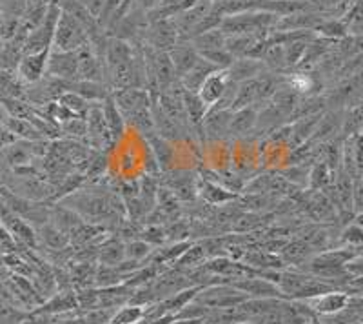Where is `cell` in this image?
<instances>
[{"mask_svg":"<svg viewBox=\"0 0 363 324\" xmlns=\"http://www.w3.org/2000/svg\"><path fill=\"white\" fill-rule=\"evenodd\" d=\"M233 286L244 291L249 299H285L280 288L267 279L260 275H251V277H242L233 281Z\"/></svg>","mask_w":363,"mask_h":324,"instance_id":"obj_8","label":"cell"},{"mask_svg":"<svg viewBox=\"0 0 363 324\" xmlns=\"http://www.w3.org/2000/svg\"><path fill=\"white\" fill-rule=\"evenodd\" d=\"M79 2H82V4H84V0H79Z\"/></svg>","mask_w":363,"mask_h":324,"instance_id":"obj_48","label":"cell"},{"mask_svg":"<svg viewBox=\"0 0 363 324\" xmlns=\"http://www.w3.org/2000/svg\"><path fill=\"white\" fill-rule=\"evenodd\" d=\"M50 51L51 48H48V50L38 51V53H29L22 57L17 73L26 86L38 82V80L45 75L48 60H50Z\"/></svg>","mask_w":363,"mask_h":324,"instance_id":"obj_10","label":"cell"},{"mask_svg":"<svg viewBox=\"0 0 363 324\" xmlns=\"http://www.w3.org/2000/svg\"><path fill=\"white\" fill-rule=\"evenodd\" d=\"M4 44H6V42H4V40H2V37H0V51L4 50Z\"/></svg>","mask_w":363,"mask_h":324,"instance_id":"obj_46","label":"cell"},{"mask_svg":"<svg viewBox=\"0 0 363 324\" xmlns=\"http://www.w3.org/2000/svg\"><path fill=\"white\" fill-rule=\"evenodd\" d=\"M199 183L200 173L194 170H178L173 168L169 171L158 175V184L171 190L184 204H191L199 200Z\"/></svg>","mask_w":363,"mask_h":324,"instance_id":"obj_3","label":"cell"},{"mask_svg":"<svg viewBox=\"0 0 363 324\" xmlns=\"http://www.w3.org/2000/svg\"><path fill=\"white\" fill-rule=\"evenodd\" d=\"M115 104L122 112V115L136 112V109L144 108V106L153 104V99L149 95L147 90L142 87H129V90H116L111 93Z\"/></svg>","mask_w":363,"mask_h":324,"instance_id":"obj_14","label":"cell"},{"mask_svg":"<svg viewBox=\"0 0 363 324\" xmlns=\"http://www.w3.org/2000/svg\"><path fill=\"white\" fill-rule=\"evenodd\" d=\"M184 108H186L187 119H189V124L193 128V134L196 142L202 144V124L206 121L207 112H209V106L203 102L202 99L199 97V93L194 92H187L186 87H184Z\"/></svg>","mask_w":363,"mask_h":324,"instance_id":"obj_12","label":"cell"},{"mask_svg":"<svg viewBox=\"0 0 363 324\" xmlns=\"http://www.w3.org/2000/svg\"><path fill=\"white\" fill-rule=\"evenodd\" d=\"M233 109L207 113L202 124V144L206 142L229 141V126H231Z\"/></svg>","mask_w":363,"mask_h":324,"instance_id":"obj_9","label":"cell"},{"mask_svg":"<svg viewBox=\"0 0 363 324\" xmlns=\"http://www.w3.org/2000/svg\"><path fill=\"white\" fill-rule=\"evenodd\" d=\"M256 100H258V95H256V79L245 80V82H240L238 87H236L235 102H233L231 109L236 112V109L256 106Z\"/></svg>","mask_w":363,"mask_h":324,"instance_id":"obj_35","label":"cell"},{"mask_svg":"<svg viewBox=\"0 0 363 324\" xmlns=\"http://www.w3.org/2000/svg\"><path fill=\"white\" fill-rule=\"evenodd\" d=\"M167 53H169L171 63H173L174 70H177L178 79L186 75L187 71H189L200 58L199 51L194 50L193 44H191L189 40H180L177 46L171 48Z\"/></svg>","mask_w":363,"mask_h":324,"instance_id":"obj_20","label":"cell"},{"mask_svg":"<svg viewBox=\"0 0 363 324\" xmlns=\"http://www.w3.org/2000/svg\"><path fill=\"white\" fill-rule=\"evenodd\" d=\"M102 109H104V115H106V122H108L109 131H111L113 142H115L116 146L120 141H122V137H124L125 134V128H128L125 119L124 115H122V112L118 109V106L115 104V100H113L111 95L102 102Z\"/></svg>","mask_w":363,"mask_h":324,"instance_id":"obj_26","label":"cell"},{"mask_svg":"<svg viewBox=\"0 0 363 324\" xmlns=\"http://www.w3.org/2000/svg\"><path fill=\"white\" fill-rule=\"evenodd\" d=\"M349 301L351 297L347 296L345 291H335L330 290L327 293H322V296L313 297V299H307V306L313 310L318 315H333V313L342 312L343 308L349 306Z\"/></svg>","mask_w":363,"mask_h":324,"instance_id":"obj_13","label":"cell"},{"mask_svg":"<svg viewBox=\"0 0 363 324\" xmlns=\"http://www.w3.org/2000/svg\"><path fill=\"white\" fill-rule=\"evenodd\" d=\"M57 102L58 104H62L66 109H69L73 115H79V117L86 115L87 109H89L91 106V102H87L84 97H80L79 93H74V92H64L62 95L58 97Z\"/></svg>","mask_w":363,"mask_h":324,"instance_id":"obj_37","label":"cell"},{"mask_svg":"<svg viewBox=\"0 0 363 324\" xmlns=\"http://www.w3.org/2000/svg\"><path fill=\"white\" fill-rule=\"evenodd\" d=\"M153 121H155V134L160 135L162 139L169 142H186L189 139L186 137V134L171 121L169 117L165 115L160 108H158L157 102H153Z\"/></svg>","mask_w":363,"mask_h":324,"instance_id":"obj_22","label":"cell"},{"mask_svg":"<svg viewBox=\"0 0 363 324\" xmlns=\"http://www.w3.org/2000/svg\"><path fill=\"white\" fill-rule=\"evenodd\" d=\"M280 21L278 15L267 11H242L235 15H225L220 24V31L225 37L233 35H256V37L267 40L277 22Z\"/></svg>","mask_w":363,"mask_h":324,"instance_id":"obj_1","label":"cell"},{"mask_svg":"<svg viewBox=\"0 0 363 324\" xmlns=\"http://www.w3.org/2000/svg\"><path fill=\"white\" fill-rule=\"evenodd\" d=\"M104 2H106V0H84V8L89 11L91 17L99 18L100 11H102L104 8Z\"/></svg>","mask_w":363,"mask_h":324,"instance_id":"obj_45","label":"cell"},{"mask_svg":"<svg viewBox=\"0 0 363 324\" xmlns=\"http://www.w3.org/2000/svg\"><path fill=\"white\" fill-rule=\"evenodd\" d=\"M227 82H229L227 71L218 70V71H215V73H213L211 77H207V80L202 84V86H200V90L196 93H199L200 99H202L203 102H206V104L211 108V106L216 104V100L223 95Z\"/></svg>","mask_w":363,"mask_h":324,"instance_id":"obj_21","label":"cell"},{"mask_svg":"<svg viewBox=\"0 0 363 324\" xmlns=\"http://www.w3.org/2000/svg\"><path fill=\"white\" fill-rule=\"evenodd\" d=\"M265 70L272 73H287V63H285V48L280 44H267L264 57H262Z\"/></svg>","mask_w":363,"mask_h":324,"instance_id":"obj_33","label":"cell"},{"mask_svg":"<svg viewBox=\"0 0 363 324\" xmlns=\"http://www.w3.org/2000/svg\"><path fill=\"white\" fill-rule=\"evenodd\" d=\"M89 44V37H87V29L82 22L77 17H73L71 13L64 11L60 13V18L57 22L53 35V50L58 51H79Z\"/></svg>","mask_w":363,"mask_h":324,"instance_id":"obj_2","label":"cell"},{"mask_svg":"<svg viewBox=\"0 0 363 324\" xmlns=\"http://www.w3.org/2000/svg\"><path fill=\"white\" fill-rule=\"evenodd\" d=\"M60 134L66 139H73V141H80L87 144V124L84 117H73L64 124H60Z\"/></svg>","mask_w":363,"mask_h":324,"instance_id":"obj_36","label":"cell"},{"mask_svg":"<svg viewBox=\"0 0 363 324\" xmlns=\"http://www.w3.org/2000/svg\"><path fill=\"white\" fill-rule=\"evenodd\" d=\"M140 239L147 242V244L153 246V248H162V246L169 244V239H167V233H165L164 226L145 225L144 228H142Z\"/></svg>","mask_w":363,"mask_h":324,"instance_id":"obj_40","label":"cell"},{"mask_svg":"<svg viewBox=\"0 0 363 324\" xmlns=\"http://www.w3.org/2000/svg\"><path fill=\"white\" fill-rule=\"evenodd\" d=\"M84 119L87 124V146L89 148L96 151H108L109 148L115 146L108 122H106V115H104L102 102H91Z\"/></svg>","mask_w":363,"mask_h":324,"instance_id":"obj_5","label":"cell"},{"mask_svg":"<svg viewBox=\"0 0 363 324\" xmlns=\"http://www.w3.org/2000/svg\"><path fill=\"white\" fill-rule=\"evenodd\" d=\"M45 75L55 77L64 82L79 80V53L77 51H58L51 48Z\"/></svg>","mask_w":363,"mask_h":324,"instance_id":"obj_7","label":"cell"},{"mask_svg":"<svg viewBox=\"0 0 363 324\" xmlns=\"http://www.w3.org/2000/svg\"><path fill=\"white\" fill-rule=\"evenodd\" d=\"M249 297L244 291H240L233 284H211L202 288L193 301L209 310H225V308L240 306Z\"/></svg>","mask_w":363,"mask_h":324,"instance_id":"obj_4","label":"cell"},{"mask_svg":"<svg viewBox=\"0 0 363 324\" xmlns=\"http://www.w3.org/2000/svg\"><path fill=\"white\" fill-rule=\"evenodd\" d=\"M122 4H124V0H106V2H104L102 11H100L99 18H96V24H99L102 29H106L108 22L111 21L113 15L118 11V8Z\"/></svg>","mask_w":363,"mask_h":324,"instance_id":"obj_42","label":"cell"},{"mask_svg":"<svg viewBox=\"0 0 363 324\" xmlns=\"http://www.w3.org/2000/svg\"><path fill=\"white\" fill-rule=\"evenodd\" d=\"M258 106H249L233 112L231 126H229V141L231 139H249L255 131Z\"/></svg>","mask_w":363,"mask_h":324,"instance_id":"obj_16","label":"cell"},{"mask_svg":"<svg viewBox=\"0 0 363 324\" xmlns=\"http://www.w3.org/2000/svg\"><path fill=\"white\" fill-rule=\"evenodd\" d=\"M133 58H135V46L131 42L109 37L108 48H106V53H104V68L106 70L131 63Z\"/></svg>","mask_w":363,"mask_h":324,"instance_id":"obj_18","label":"cell"},{"mask_svg":"<svg viewBox=\"0 0 363 324\" xmlns=\"http://www.w3.org/2000/svg\"><path fill=\"white\" fill-rule=\"evenodd\" d=\"M0 6H2V0H0Z\"/></svg>","mask_w":363,"mask_h":324,"instance_id":"obj_49","label":"cell"},{"mask_svg":"<svg viewBox=\"0 0 363 324\" xmlns=\"http://www.w3.org/2000/svg\"><path fill=\"white\" fill-rule=\"evenodd\" d=\"M316 31L322 37H329V38H335V37H343L345 35V26L338 21H323L322 24L318 26Z\"/></svg>","mask_w":363,"mask_h":324,"instance_id":"obj_43","label":"cell"},{"mask_svg":"<svg viewBox=\"0 0 363 324\" xmlns=\"http://www.w3.org/2000/svg\"><path fill=\"white\" fill-rule=\"evenodd\" d=\"M37 237H40V241L44 242L48 248L51 249H67L69 246V233H66L64 230H60L58 226H55L53 222H45L38 228Z\"/></svg>","mask_w":363,"mask_h":324,"instance_id":"obj_28","label":"cell"},{"mask_svg":"<svg viewBox=\"0 0 363 324\" xmlns=\"http://www.w3.org/2000/svg\"><path fill=\"white\" fill-rule=\"evenodd\" d=\"M207 261H209V255H207L206 248H203L202 241H200V242H193V244L186 249V254L182 255L174 264H177L178 270L191 271L203 266Z\"/></svg>","mask_w":363,"mask_h":324,"instance_id":"obj_29","label":"cell"},{"mask_svg":"<svg viewBox=\"0 0 363 324\" xmlns=\"http://www.w3.org/2000/svg\"><path fill=\"white\" fill-rule=\"evenodd\" d=\"M215 71H218V70H216V68L213 66L211 63H207L206 58L200 57L199 60H196V64H194V66L187 71L186 75L180 77V82H182V86L186 87L187 92L196 93L200 90V86H202V84L207 80V77L213 75Z\"/></svg>","mask_w":363,"mask_h":324,"instance_id":"obj_24","label":"cell"},{"mask_svg":"<svg viewBox=\"0 0 363 324\" xmlns=\"http://www.w3.org/2000/svg\"><path fill=\"white\" fill-rule=\"evenodd\" d=\"M189 42L199 53H203V51L225 48V35H223L220 29H211V31H206V33L196 35V37L191 38Z\"/></svg>","mask_w":363,"mask_h":324,"instance_id":"obj_31","label":"cell"},{"mask_svg":"<svg viewBox=\"0 0 363 324\" xmlns=\"http://www.w3.org/2000/svg\"><path fill=\"white\" fill-rule=\"evenodd\" d=\"M200 57L206 58L207 63H211L216 70H227V68L231 66L235 63V57H233L225 48H220V50H211V51H203V53H199Z\"/></svg>","mask_w":363,"mask_h":324,"instance_id":"obj_41","label":"cell"},{"mask_svg":"<svg viewBox=\"0 0 363 324\" xmlns=\"http://www.w3.org/2000/svg\"><path fill=\"white\" fill-rule=\"evenodd\" d=\"M2 17H4V15H2V11H0V22H2Z\"/></svg>","mask_w":363,"mask_h":324,"instance_id":"obj_47","label":"cell"},{"mask_svg":"<svg viewBox=\"0 0 363 324\" xmlns=\"http://www.w3.org/2000/svg\"><path fill=\"white\" fill-rule=\"evenodd\" d=\"M2 124H4L15 137L21 139V141H48V139H45L31 122L26 121V119L8 117Z\"/></svg>","mask_w":363,"mask_h":324,"instance_id":"obj_30","label":"cell"},{"mask_svg":"<svg viewBox=\"0 0 363 324\" xmlns=\"http://www.w3.org/2000/svg\"><path fill=\"white\" fill-rule=\"evenodd\" d=\"M96 257H99L100 266H118L120 262L125 259V242L116 235L113 239H108L99 248Z\"/></svg>","mask_w":363,"mask_h":324,"instance_id":"obj_27","label":"cell"},{"mask_svg":"<svg viewBox=\"0 0 363 324\" xmlns=\"http://www.w3.org/2000/svg\"><path fill=\"white\" fill-rule=\"evenodd\" d=\"M281 86H284V73H272L267 70L260 73L256 77V95H258L256 106L260 108V106L267 104Z\"/></svg>","mask_w":363,"mask_h":324,"instance_id":"obj_23","label":"cell"},{"mask_svg":"<svg viewBox=\"0 0 363 324\" xmlns=\"http://www.w3.org/2000/svg\"><path fill=\"white\" fill-rule=\"evenodd\" d=\"M153 246L147 244L142 239H133V241L125 242V259L133 262H145L149 259V255L153 254Z\"/></svg>","mask_w":363,"mask_h":324,"instance_id":"obj_38","label":"cell"},{"mask_svg":"<svg viewBox=\"0 0 363 324\" xmlns=\"http://www.w3.org/2000/svg\"><path fill=\"white\" fill-rule=\"evenodd\" d=\"M211 8H213V0H196L191 8H187L186 11H182L180 15L173 18L174 26L178 29V35H180V40H187L194 26L206 17L207 13L211 11Z\"/></svg>","mask_w":363,"mask_h":324,"instance_id":"obj_11","label":"cell"},{"mask_svg":"<svg viewBox=\"0 0 363 324\" xmlns=\"http://www.w3.org/2000/svg\"><path fill=\"white\" fill-rule=\"evenodd\" d=\"M77 299L80 301V306H82L86 312L95 310V308H99V304H100L99 303V290H87V288H84Z\"/></svg>","mask_w":363,"mask_h":324,"instance_id":"obj_44","label":"cell"},{"mask_svg":"<svg viewBox=\"0 0 363 324\" xmlns=\"http://www.w3.org/2000/svg\"><path fill=\"white\" fill-rule=\"evenodd\" d=\"M227 77L233 82L240 84L245 82V80H252L256 77L264 73L265 66L262 60H256V58H249V57H238L235 58V63L231 66L227 68Z\"/></svg>","mask_w":363,"mask_h":324,"instance_id":"obj_19","label":"cell"},{"mask_svg":"<svg viewBox=\"0 0 363 324\" xmlns=\"http://www.w3.org/2000/svg\"><path fill=\"white\" fill-rule=\"evenodd\" d=\"M67 92L79 93L87 102H104V100L111 95V92H109L106 84L95 82V80H74V82H67Z\"/></svg>","mask_w":363,"mask_h":324,"instance_id":"obj_25","label":"cell"},{"mask_svg":"<svg viewBox=\"0 0 363 324\" xmlns=\"http://www.w3.org/2000/svg\"><path fill=\"white\" fill-rule=\"evenodd\" d=\"M158 175H144L138 179V197L144 202V206L147 208V212L157 206V191H158Z\"/></svg>","mask_w":363,"mask_h":324,"instance_id":"obj_32","label":"cell"},{"mask_svg":"<svg viewBox=\"0 0 363 324\" xmlns=\"http://www.w3.org/2000/svg\"><path fill=\"white\" fill-rule=\"evenodd\" d=\"M145 317V308L136 304H124L113 312L109 324H140Z\"/></svg>","mask_w":363,"mask_h":324,"instance_id":"obj_34","label":"cell"},{"mask_svg":"<svg viewBox=\"0 0 363 324\" xmlns=\"http://www.w3.org/2000/svg\"><path fill=\"white\" fill-rule=\"evenodd\" d=\"M309 249L311 246L306 241L287 242L281 248V259H284V262L287 261L291 264H294V262H303L307 259V255H309Z\"/></svg>","mask_w":363,"mask_h":324,"instance_id":"obj_39","label":"cell"},{"mask_svg":"<svg viewBox=\"0 0 363 324\" xmlns=\"http://www.w3.org/2000/svg\"><path fill=\"white\" fill-rule=\"evenodd\" d=\"M238 193L235 191L227 190L222 184L215 183V180L203 179L200 175V183H199V199L203 200V202L211 204V206H222V204L227 202H235L238 199Z\"/></svg>","mask_w":363,"mask_h":324,"instance_id":"obj_17","label":"cell"},{"mask_svg":"<svg viewBox=\"0 0 363 324\" xmlns=\"http://www.w3.org/2000/svg\"><path fill=\"white\" fill-rule=\"evenodd\" d=\"M138 40L157 51H169L180 42V35H178L173 18H164V21L149 22Z\"/></svg>","mask_w":363,"mask_h":324,"instance_id":"obj_6","label":"cell"},{"mask_svg":"<svg viewBox=\"0 0 363 324\" xmlns=\"http://www.w3.org/2000/svg\"><path fill=\"white\" fill-rule=\"evenodd\" d=\"M144 139L149 146V151H151V155L157 161V166L160 170V173L173 170L174 162H177V150H174L173 142L165 141V139H162L157 134L145 135Z\"/></svg>","mask_w":363,"mask_h":324,"instance_id":"obj_15","label":"cell"}]
</instances>
